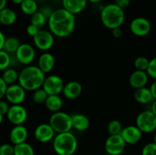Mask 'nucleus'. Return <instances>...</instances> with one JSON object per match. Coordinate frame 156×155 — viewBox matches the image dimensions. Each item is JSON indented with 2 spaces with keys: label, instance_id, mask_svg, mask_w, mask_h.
<instances>
[{
  "label": "nucleus",
  "instance_id": "f3484780",
  "mask_svg": "<svg viewBox=\"0 0 156 155\" xmlns=\"http://www.w3.org/2000/svg\"><path fill=\"white\" fill-rule=\"evenodd\" d=\"M27 136L28 131L24 125L15 126L11 129L9 133V139L14 145L25 142Z\"/></svg>",
  "mask_w": 156,
  "mask_h": 155
},
{
  "label": "nucleus",
  "instance_id": "a211bd4d",
  "mask_svg": "<svg viewBox=\"0 0 156 155\" xmlns=\"http://www.w3.org/2000/svg\"><path fill=\"white\" fill-rule=\"evenodd\" d=\"M149 78L146 71L135 70L129 78V85L135 90L146 87L149 81Z\"/></svg>",
  "mask_w": 156,
  "mask_h": 155
},
{
  "label": "nucleus",
  "instance_id": "4be33fe9",
  "mask_svg": "<svg viewBox=\"0 0 156 155\" xmlns=\"http://www.w3.org/2000/svg\"><path fill=\"white\" fill-rule=\"evenodd\" d=\"M134 99L137 103L143 105L151 103L154 100L150 89L146 87L136 89L134 92Z\"/></svg>",
  "mask_w": 156,
  "mask_h": 155
},
{
  "label": "nucleus",
  "instance_id": "473e14b6",
  "mask_svg": "<svg viewBox=\"0 0 156 155\" xmlns=\"http://www.w3.org/2000/svg\"><path fill=\"white\" fill-rule=\"evenodd\" d=\"M10 67V54L3 50H0V71H4Z\"/></svg>",
  "mask_w": 156,
  "mask_h": 155
},
{
  "label": "nucleus",
  "instance_id": "0eeeda50",
  "mask_svg": "<svg viewBox=\"0 0 156 155\" xmlns=\"http://www.w3.org/2000/svg\"><path fill=\"white\" fill-rule=\"evenodd\" d=\"M33 40L35 47L44 52L48 51L54 44V36L53 33L50 30L44 29H40Z\"/></svg>",
  "mask_w": 156,
  "mask_h": 155
},
{
  "label": "nucleus",
  "instance_id": "9d476101",
  "mask_svg": "<svg viewBox=\"0 0 156 155\" xmlns=\"http://www.w3.org/2000/svg\"><path fill=\"white\" fill-rule=\"evenodd\" d=\"M6 115L9 122L14 126L24 125L28 117L27 109L21 104L12 105L9 107Z\"/></svg>",
  "mask_w": 156,
  "mask_h": 155
},
{
  "label": "nucleus",
  "instance_id": "9b49d317",
  "mask_svg": "<svg viewBox=\"0 0 156 155\" xmlns=\"http://www.w3.org/2000/svg\"><path fill=\"white\" fill-rule=\"evenodd\" d=\"M129 30L135 36L143 37L149 34L152 30V24L147 18L137 17L130 22Z\"/></svg>",
  "mask_w": 156,
  "mask_h": 155
},
{
  "label": "nucleus",
  "instance_id": "c03bdc74",
  "mask_svg": "<svg viewBox=\"0 0 156 155\" xmlns=\"http://www.w3.org/2000/svg\"><path fill=\"white\" fill-rule=\"evenodd\" d=\"M5 40V36L4 33L0 30V50H2L3 49Z\"/></svg>",
  "mask_w": 156,
  "mask_h": 155
},
{
  "label": "nucleus",
  "instance_id": "09e8293b",
  "mask_svg": "<svg viewBox=\"0 0 156 155\" xmlns=\"http://www.w3.org/2000/svg\"><path fill=\"white\" fill-rule=\"evenodd\" d=\"M88 2H90L93 3V4H98V3L101 2V0H88Z\"/></svg>",
  "mask_w": 156,
  "mask_h": 155
},
{
  "label": "nucleus",
  "instance_id": "2f4dec72",
  "mask_svg": "<svg viewBox=\"0 0 156 155\" xmlns=\"http://www.w3.org/2000/svg\"><path fill=\"white\" fill-rule=\"evenodd\" d=\"M149 59L145 56H139L134 61V66L136 70H140V71H146L147 67L149 65Z\"/></svg>",
  "mask_w": 156,
  "mask_h": 155
},
{
  "label": "nucleus",
  "instance_id": "423d86ee",
  "mask_svg": "<svg viewBox=\"0 0 156 155\" xmlns=\"http://www.w3.org/2000/svg\"><path fill=\"white\" fill-rule=\"evenodd\" d=\"M136 126L143 133H151L156 130V115L150 109L143 111L136 116Z\"/></svg>",
  "mask_w": 156,
  "mask_h": 155
},
{
  "label": "nucleus",
  "instance_id": "b1692460",
  "mask_svg": "<svg viewBox=\"0 0 156 155\" xmlns=\"http://www.w3.org/2000/svg\"><path fill=\"white\" fill-rule=\"evenodd\" d=\"M44 104L49 111L56 112L61 110L63 102L59 95H48Z\"/></svg>",
  "mask_w": 156,
  "mask_h": 155
},
{
  "label": "nucleus",
  "instance_id": "a19ab883",
  "mask_svg": "<svg viewBox=\"0 0 156 155\" xmlns=\"http://www.w3.org/2000/svg\"><path fill=\"white\" fill-rule=\"evenodd\" d=\"M7 87V84L3 81V79L2 78V77L0 76V100H2L3 97H5Z\"/></svg>",
  "mask_w": 156,
  "mask_h": 155
},
{
  "label": "nucleus",
  "instance_id": "f704fd0d",
  "mask_svg": "<svg viewBox=\"0 0 156 155\" xmlns=\"http://www.w3.org/2000/svg\"><path fill=\"white\" fill-rule=\"evenodd\" d=\"M142 155H156V144L153 141L146 144L142 150Z\"/></svg>",
  "mask_w": 156,
  "mask_h": 155
},
{
  "label": "nucleus",
  "instance_id": "1a4fd4ad",
  "mask_svg": "<svg viewBox=\"0 0 156 155\" xmlns=\"http://www.w3.org/2000/svg\"><path fill=\"white\" fill-rule=\"evenodd\" d=\"M64 84L65 83L60 76L52 74L45 77L42 88L48 95H59L62 92Z\"/></svg>",
  "mask_w": 156,
  "mask_h": 155
},
{
  "label": "nucleus",
  "instance_id": "5701e85b",
  "mask_svg": "<svg viewBox=\"0 0 156 155\" xmlns=\"http://www.w3.org/2000/svg\"><path fill=\"white\" fill-rule=\"evenodd\" d=\"M17 15L14 10L9 8H5L0 11V24L5 26H11L15 23Z\"/></svg>",
  "mask_w": 156,
  "mask_h": 155
},
{
  "label": "nucleus",
  "instance_id": "bb28decb",
  "mask_svg": "<svg viewBox=\"0 0 156 155\" xmlns=\"http://www.w3.org/2000/svg\"><path fill=\"white\" fill-rule=\"evenodd\" d=\"M20 45H21V43L18 38L15 36H9V37H5L2 50L9 54H12V53H15Z\"/></svg>",
  "mask_w": 156,
  "mask_h": 155
},
{
  "label": "nucleus",
  "instance_id": "4468645a",
  "mask_svg": "<svg viewBox=\"0 0 156 155\" xmlns=\"http://www.w3.org/2000/svg\"><path fill=\"white\" fill-rule=\"evenodd\" d=\"M55 134L56 132L49 123H41L38 125L34 132L36 140L41 143H47L52 141L56 135Z\"/></svg>",
  "mask_w": 156,
  "mask_h": 155
},
{
  "label": "nucleus",
  "instance_id": "4c0bfd02",
  "mask_svg": "<svg viewBox=\"0 0 156 155\" xmlns=\"http://www.w3.org/2000/svg\"><path fill=\"white\" fill-rule=\"evenodd\" d=\"M38 11H39V12H41V13H42L43 15L46 17V18H47V20H48V18H50V15H52V13H53V10L51 9V7H50V6H48V5L43 6V7Z\"/></svg>",
  "mask_w": 156,
  "mask_h": 155
},
{
  "label": "nucleus",
  "instance_id": "cd10ccee",
  "mask_svg": "<svg viewBox=\"0 0 156 155\" xmlns=\"http://www.w3.org/2000/svg\"><path fill=\"white\" fill-rule=\"evenodd\" d=\"M14 155H35V153L33 147L25 141L14 145Z\"/></svg>",
  "mask_w": 156,
  "mask_h": 155
},
{
  "label": "nucleus",
  "instance_id": "39448f33",
  "mask_svg": "<svg viewBox=\"0 0 156 155\" xmlns=\"http://www.w3.org/2000/svg\"><path fill=\"white\" fill-rule=\"evenodd\" d=\"M49 124L56 134L70 132L73 129L72 115L62 111L53 112L49 119Z\"/></svg>",
  "mask_w": 156,
  "mask_h": 155
},
{
  "label": "nucleus",
  "instance_id": "a878e982",
  "mask_svg": "<svg viewBox=\"0 0 156 155\" xmlns=\"http://www.w3.org/2000/svg\"><path fill=\"white\" fill-rule=\"evenodd\" d=\"M20 9L24 15L28 16H31L39 10L36 0H23L21 4L20 5Z\"/></svg>",
  "mask_w": 156,
  "mask_h": 155
},
{
  "label": "nucleus",
  "instance_id": "a18cd8bd",
  "mask_svg": "<svg viewBox=\"0 0 156 155\" xmlns=\"http://www.w3.org/2000/svg\"><path fill=\"white\" fill-rule=\"evenodd\" d=\"M150 110L156 115V99H154L152 103H151Z\"/></svg>",
  "mask_w": 156,
  "mask_h": 155
},
{
  "label": "nucleus",
  "instance_id": "58836bf2",
  "mask_svg": "<svg viewBox=\"0 0 156 155\" xmlns=\"http://www.w3.org/2000/svg\"><path fill=\"white\" fill-rule=\"evenodd\" d=\"M9 107H10V106H9V104L8 103L7 101L0 100V113L2 114L3 115H6Z\"/></svg>",
  "mask_w": 156,
  "mask_h": 155
},
{
  "label": "nucleus",
  "instance_id": "79ce46f5",
  "mask_svg": "<svg viewBox=\"0 0 156 155\" xmlns=\"http://www.w3.org/2000/svg\"><path fill=\"white\" fill-rule=\"evenodd\" d=\"M111 33H112L113 36L115 38H120L122 36V34H123L121 27H117V28L112 29L111 30Z\"/></svg>",
  "mask_w": 156,
  "mask_h": 155
},
{
  "label": "nucleus",
  "instance_id": "7c9ffc66",
  "mask_svg": "<svg viewBox=\"0 0 156 155\" xmlns=\"http://www.w3.org/2000/svg\"><path fill=\"white\" fill-rule=\"evenodd\" d=\"M33 92L32 100H33L34 103H37V104H43V103H45L46 100L48 97V94L42 88L35 90Z\"/></svg>",
  "mask_w": 156,
  "mask_h": 155
},
{
  "label": "nucleus",
  "instance_id": "ea45409f",
  "mask_svg": "<svg viewBox=\"0 0 156 155\" xmlns=\"http://www.w3.org/2000/svg\"><path fill=\"white\" fill-rule=\"evenodd\" d=\"M130 2V0H114V4L117 5L118 7L123 9V10L129 7Z\"/></svg>",
  "mask_w": 156,
  "mask_h": 155
},
{
  "label": "nucleus",
  "instance_id": "393cba45",
  "mask_svg": "<svg viewBox=\"0 0 156 155\" xmlns=\"http://www.w3.org/2000/svg\"><path fill=\"white\" fill-rule=\"evenodd\" d=\"M18 75H19V73L15 68L9 67L3 71L1 77L3 81L7 84V85H11L16 84L18 80Z\"/></svg>",
  "mask_w": 156,
  "mask_h": 155
},
{
  "label": "nucleus",
  "instance_id": "ddd939ff",
  "mask_svg": "<svg viewBox=\"0 0 156 155\" xmlns=\"http://www.w3.org/2000/svg\"><path fill=\"white\" fill-rule=\"evenodd\" d=\"M15 54L19 63L24 65H30L36 56L34 48L29 43H21Z\"/></svg>",
  "mask_w": 156,
  "mask_h": 155
},
{
  "label": "nucleus",
  "instance_id": "72a5a7b5",
  "mask_svg": "<svg viewBox=\"0 0 156 155\" xmlns=\"http://www.w3.org/2000/svg\"><path fill=\"white\" fill-rule=\"evenodd\" d=\"M146 71L149 77L156 80V56L149 60V65Z\"/></svg>",
  "mask_w": 156,
  "mask_h": 155
},
{
  "label": "nucleus",
  "instance_id": "6ab92c4d",
  "mask_svg": "<svg viewBox=\"0 0 156 155\" xmlns=\"http://www.w3.org/2000/svg\"><path fill=\"white\" fill-rule=\"evenodd\" d=\"M55 57L48 52H44L40 56L37 62V67L44 73L50 72L55 66Z\"/></svg>",
  "mask_w": 156,
  "mask_h": 155
},
{
  "label": "nucleus",
  "instance_id": "37998d69",
  "mask_svg": "<svg viewBox=\"0 0 156 155\" xmlns=\"http://www.w3.org/2000/svg\"><path fill=\"white\" fill-rule=\"evenodd\" d=\"M149 89H150L151 93H152L153 98L156 99V80H155L153 82H152V84H151Z\"/></svg>",
  "mask_w": 156,
  "mask_h": 155
},
{
  "label": "nucleus",
  "instance_id": "3c124183",
  "mask_svg": "<svg viewBox=\"0 0 156 155\" xmlns=\"http://www.w3.org/2000/svg\"><path fill=\"white\" fill-rule=\"evenodd\" d=\"M153 142L156 144V133L154 135V136H153Z\"/></svg>",
  "mask_w": 156,
  "mask_h": 155
},
{
  "label": "nucleus",
  "instance_id": "c756f323",
  "mask_svg": "<svg viewBox=\"0 0 156 155\" xmlns=\"http://www.w3.org/2000/svg\"><path fill=\"white\" fill-rule=\"evenodd\" d=\"M108 132L110 135H119L123 129V126L118 119H112L108 124Z\"/></svg>",
  "mask_w": 156,
  "mask_h": 155
},
{
  "label": "nucleus",
  "instance_id": "aec40b11",
  "mask_svg": "<svg viewBox=\"0 0 156 155\" xmlns=\"http://www.w3.org/2000/svg\"><path fill=\"white\" fill-rule=\"evenodd\" d=\"M87 3L88 0H62V8L73 15L83 12Z\"/></svg>",
  "mask_w": 156,
  "mask_h": 155
},
{
  "label": "nucleus",
  "instance_id": "f8f14e48",
  "mask_svg": "<svg viewBox=\"0 0 156 155\" xmlns=\"http://www.w3.org/2000/svg\"><path fill=\"white\" fill-rule=\"evenodd\" d=\"M5 97L12 105L21 104L25 100L26 91L19 84L8 85Z\"/></svg>",
  "mask_w": 156,
  "mask_h": 155
},
{
  "label": "nucleus",
  "instance_id": "e433bc0d",
  "mask_svg": "<svg viewBox=\"0 0 156 155\" xmlns=\"http://www.w3.org/2000/svg\"><path fill=\"white\" fill-rule=\"evenodd\" d=\"M39 30L40 29L37 28L36 26L30 24L29 25H27V27H26V33H27V34L28 35V36L34 37V36L37 34V33Z\"/></svg>",
  "mask_w": 156,
  "mask_h": 155
},
{
  "label": "nucleus",
  "instance_id": "f03ea898",
  "mask_svg": "<svg viewBox=\"0 0 156 155\" xmlns=\"http://www.w3.org/2000/svg\"><path fill=\"white\" fill-rule=\"evenodd\" d=\"M45 74L35 65H27L19 72L18 82L26 91H34L42 88Z\"/></svg>",
  "mask_w": 156,
  "mask_h": 155
},
{
  "label": "nucleus",
  "instance_id": "2eb2a0df",
  "mask_svg": "<svg viewBox=\"0 0 156 155\" xmlns=\"http://www.w3.org/2000/svg\"><path fill=\"white\" fill-rule=\"evenodd\" d=\"M126 144H135L140 142L143 137V132L136 126H128L123 128L120 134Z\"/></svg>",
  "mask_w": 156,
  "mask_h": 155
},
{
  "label": "nucleus",
  "instance_id": "dca6fc26",
  "mask_svg": "<svg viewBox=\"0 0 156 155\" xmlns=\"http://www.w3.org/2000/svg\"><path fill=\"white\" fill-rule=\"evenodd\" d=\"M82 92V85L77 81H71L64 84L62 94L69 100L78 98Z\"/></svg>",
  "mask_w": 156,
  "mask_h": 155
},
{
  "label": "nucleus",
  "instance_id": "8fccbe9b",
  "mask_svg": "<svg viewBox=\"0 0 156 155\" xmlns=\"http://www.w3.org/2000/svg\"><path fill=\"white\" fill-rule=\"evenodd\" d=\"M3 116H4V115H3L2 114L0 113V124H1V123L2 122V121H3Z\"/></svg>",
  "mask_w": 156,
  "mask_h": 155
},
{
  "label": "nucleus",
  "instance_id": "6e6552de",
  "mask_svg": "<svg viewBox=\"0 0 156 155\" xmlns=\"http://www.w3.org/2000/svg\"><path fill=\"white\" fill-rule=\"evenodd\" d=\"M126 144L119 135H109L105 143V151L109 155H120L123 153Z\"/></svg>",
  "mask_w": 156,
  "mask_h": 155
},
{
  "label": "nucleus",
  "instance_id": "c85d7f7f",
  "mask_svg": "<svg viewBox=\"0 0 156 155\" xmlns=\"http://www.w3.org/2000/svg\"><path fill=\"white\" fill-rule=\"evenodd\" d=\"M47 21V19L46 18V17L39 11L35 12L34 15L30 16V24L36 26L39 29H42L46 24Z\"/></svg>",
  "mask_w": 156,
  "mask_h": 155
},
{
  "label": "nucleus",
  "instance_id": "412c9836",
  "mask_svg": "<svg viewBox=\"0 0 156 155\" xmlns=\"http://www.w3.org/2000/svg\"><path fill=\"white\" fill-rule=\"evenodd\" d=\"M73 129L79 132H85L89 128L90 120L85 115L82 113H75L72 115Z\"/></svg>",
  "mask_w": 156,
  "mask_h": 155
},
{
  "label": "nucleus",
  "instance_id": "7ed1b4c3",
  "mask_svg": "<svg viewBox=\"0 0 156 155\" xmlns=\"http://www.w3.org/2000/svg\"><path fill=\"white\" fill-rule=\"evenodd\" d=\"M101 21L108 29L121 27L125 21V12L114 3L106 5L101 11Z\"/></svg>",
  "mask_w": 156,
  "mask_h": 155
},
{
  "label": "nucleus",
  "instance_id": "de8ad7c7",
  "mask_svg": "<svg viewBox=\"0 0 156 155\" xmlns=\"http://www.w3.org/2000/svg\"><path fill=\"white\" fill-rule=\"evenodd\" d=\"M12 2L14 3L15 5H21V2H23V0H12Z\"/></svg>",
  "mask_w": 156,
  "mask_h": 155
},
{
  "label": "nucleus",
  "instance_id": "49530a36",
  "mask_svg": "<svg viewBox=\"0 0 156 155\" xmlns=\"http://www.w3.org/2000/svg\"><path fill=\"white\" fill-rule=\"evenodd\" d=\"M7 5V0H0V11L5 9Z\"/></svg>",
  "mask_w": 156,
  "mask_h": 155
},
{
  "label": "nucleus",
  "instance_id": "c9c22d12",
  "mask_svg": "<svg viewBox=\"0 0 156 155\" xmlns=\"http://www.w3.org/2000/svg\"><path fill=\"white\" fill-rule=\"evenodd\" d=\"M0 155H14V146L11 144L0 145Z\"/></svg>",
  "mask_w": 156,
  "mask_h": 155
},
{
  "label": "nucleus",
  "instance_id": "20e7f679",
  "mask_svg": "<svg viewBox=\"0 0 156 155\" xmlns=\"http://www.w3.org/2000/svg\"><path fill=\"white\" fill-rule=\"evenodd\" d=\"M53 147L58 155H73L78 148V140L71 132L56 134L53 139Z\"/></svg>",
  "mask_w": 156,
  "mask_h": 155
},
{
  "label": "nucleus",
  "instance_id": "f257e3e1",
  "mask_svg": "<svg viewBox=\"0 0 156 155\" xmlns=\"http://www.w3.org/2000/svg\"><path fill=\"white\" fill-rule=\"evenodd\" d=\"M49 30L54 36L65 38L70 36L76 28V17L63 8L53 10L47 20Z\"/></svg>",
  "mask_w": 156,
  "mask_h": 155
}]
</instances>
